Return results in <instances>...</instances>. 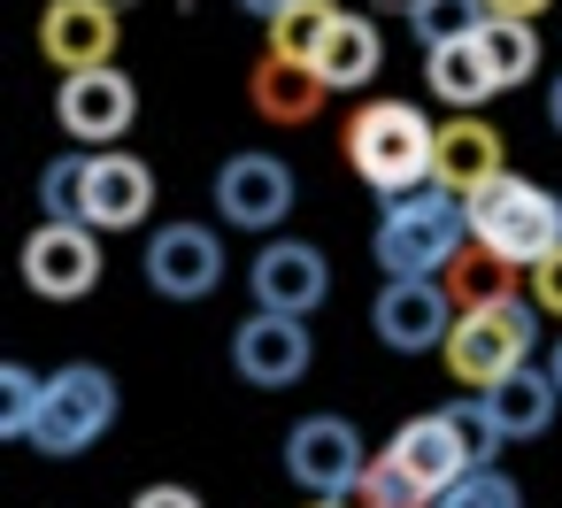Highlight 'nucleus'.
<instances>
[{
    "label": "nucleus",
    "mask_w": 562,
    "mask_h": 508,
    "mask_svg": "<svg viewBox=\"0 0 562 508\" xmlns=\"http://www.w3.org/2000/svg\"><path fill=\"white\" fill-rule=\"evenodd\" d=\"M462 247H470V193H454L439 178H424L416 193H393L378 216V239H370L385 278H439Z\"/></svg>",
    "instance_id": "1"
},
{
    "label": "nucleus",
    "mask_w": 562,
    "mask_h": 508,
    "mask_svg": "<svg viewBox=\"0 0 562 508\" xmlns=\"http://www.w3.org/2000/svg\"><path fill=\"white\" fill-rule=\"evenodd\" d=\"M431 139H439V124H424L416 101H362L347 116V170L385 201L416 193L431 178Z\"/></svg>",
    "instance_id": "2"
},
{
    "label": "nucleus",
    "mask_w": 562,
    "mask_h": 508,
    "mask_svg": "<svg viewBox=\"0 0 562 508\" xmlns=\"http://www.w3.org/2000/svg\"><path fill=\"white\" fill-rule=\"evenodd\" d=\"M531 347H539V301H516V293H501V301H477V308H462L439 354H447V370H454L470 393H485L493 377H508L516 362H531Z\"/></svg>",
    "instance_id": "3"
},
{
    "label": "nucleus",
    "mask_w": 562,
    "mask_h": 508,
    "mask_svg": "<svg viewBox=\"0 0 562 508\" xmlns=\"http://www.w3.org/2000/svg\"><path fill=\"white\" fill-rule=\"evenodd\" d=\"M470 239H485L493 255H508L516 270H531V262H547L562 247V201L547 185L501 170L493 185L470 193Z\"/></svg>",
    "instance_id": "4"
},
{
    "label": "nucleus",
    "mask_w": 562,
    "mask_h": 508,
    "mask_svg": "<svg viewBox=\"0 0 562 508\" xmlns=\"http://www.w3.org/2000/svg\"><path fill=\"white\" fill-rule=\"evenodd\" d=\"M109 424H116V377H109L101 362H63V370L47 377V400H40L32 447L55 454V462H70V454H86Z\"/></svg>",
    "instance_id": "5"
},
{
    "label": "nucleus",
    "mask_w": 562,
    "mask_h": 508,
    "mask_svg": "<svg viewBox=\"0 0 562 508\" xmlns=\"http://www.w3.org/2000/svg\"><path fill=\"white\" fill-rule=\"evenodd\" d=\"M55 116L78 147H109L139 124V86L116 70V63H93V70H63V93H55Z\"/></svg>",
    "instance_id": "6"
},
{
    "label": "nucleus",
    "mask_w": 562,
    "mask_h": 508,
    "mask_svg": "<svg viewBox=\"0 0 562 508\" xmlns=\"http://www.w3.org/2000/svg\"><path fill=\"white\" fill-rule=\"evenodd\" d=\"M24 285L40 301H86L101 285V232L93 224H70V216H47L24 239Z\"/></svg>",
    "instance_id": "7"
},
{
    "label": "nucleus",
    "mask_w": 562,
    "mask_h": 508,
    "mask_svg": "<svg viewBox=\"0 0 562 508\" xmlns=\"http://www.w3.org/2000/svg\"><path fill=\"white\" fill-rule=\"evenodd\" d=\"M316 362V339H308V316H285V308H255L239 331H232V370L262 393L278 385H301Z\"/></svg>",
    "instance_id": "8"
},
{
    "label": "nucleus",
    "mask_w": 562,
    "mask_h": 508,
    "mask_svg": "<svg viewBox=\"0 0 562 508\" xmlns=\"http://www.w3.org/2000/svg\"><path fill=\"white\" fill-rule=\"evenodd\" d=\"M454 293H447V278H385V293H378V308H370V324H378V339L393 347V354H431V347H447V331H454Z\"/></svg>",
    "instance_id": "9"
},
{
    "label": "nucleus",
    "mask_w": 562,
    "mask_h": 508,
    "mask_svg": "<svg viewBox=\"0 0 562 508\" xmlns=\"http://www.w3.org/2000/svg\"><path fill=\"white\" fill-rule=\"evenodd\" d=\"M362 470H370V447L347 416H301L285 431V477L301 493H347Z\"/></svg>",
    "instance_id": "10"
},
{
    "label": "nucleus",
    "mask_w": 562,
    "mask_h": 508,
    "mask_svg": "<svg viewBox=\"0 0 562 508\" xmlns=\"http://www.w3.org/2000/svg\"><path fill=\"white\" fill-rule=\"evenodd\" d=\"M139 270H147V285L162 301H209L224 285V239L209 224H162L147 239V262Z\"/></svg>",
    "instance_id": "11"
},
{
    "label": "nucleus",
    "mask_w": 562,
    "mask_h": 508,
    "mask_svg": "<svg viewBox=\"0 0 562 508\" xmlns=\"http://www.w3.org/2000/svg\"><path fill=\"white\" fill-rule=\"evenodd\" d=\"M216 216L232 232H278L293 216V170L278 155H232L216 170Z\"/></svg>",
    "instance_id": "12"
},
{
    "label": "nucleus",
    "mask_w": 562,
    "mask_h": 508,
    "mask_svg": "<svg viewBox=\"0 0 562 508\" xmlns=\"http://www.w3.org/2000/svg\"><path fill=\"white\" fill-rule=\"evenodd\" d=\"M116 39H124V9H116V0H47V16H40V55L55 70L116 63Z\"/></svg>",
    "instance_id": "13"
},
{
    "label": "nucleus",
    "mask_w": 562,
    "mask_h": 508,
    "mask_svg": "<svg viewBox=\"0 0 562 508\" xmlns=\"http://www.w3.org/2000/svg\"><path fill=\"white\" fill-rule=\"evenodd\" d=\"M247 285H255V308L316 316L324 293H331V262H324V247H308V239H270V247L247 262Z\"/></svg>",
    "instance_id": "14"
},
{
    "label": "nucleus",
    "mask_w": 562,
    "mask_h": 508,
    "mask_svg": "<svg viewBox=\"0 0 562 508\" xmlns=\"http://www.w3.org/2000/svg\"><path fill=\"white\" fill-rule=\"evenodd\" d=\"M147 216H155V170L139 155H86V224L139 232Z\"/></svg>",
    "instance_id": "15"
},
{
    "label": "nucleus",
    "mask_w": 562,
    "mask_h": 508,
    "mask_svg": "<svg viewBox=\"0 0 562 508\" xmlns=\"http://www.w3.org/2000/svg\"><path fill=\"white\" fill-rule=\"evenodd\" d=\"M501 170H508V139H501L477 109H454V116L439 124V139H431V178L454 185V193H477V185H493Z\"/></svg>",
    "instance_id": "16"
},
{
    "label": "nucleus",
    "mask_w": 562,
    "mask_h": 508,
    "mask_svg": "<svg viewBox=\"0 0 562 508\" xmlns=\"http://www.w3.org/2000/svg\"><path fill=\"white\" fill-rule=\"evenodd\" d=\"M324 78H316V63H285V55H262L255 63V78H247V101H255V116L262 124H278V132H293V124H308L316 109H324Z\"/></svg>",
    "instance_id": "17"
},
{
    "label": "nucleus",
    "mask_w": 562,
    "mask_h": 508,
    "mask_svg": "<svg viewBox=\"0 0 562 508\" xmlns=\"http://www.w3.org/2000/svg\"><path fill=\"white\" fill-rule=\"evenodd\" d=\"M424 86H431V101H447V109H477V101L501 93V70H493L485 39L470 32V39H439V47H424Z\"/></svg>",
    "instance_id": "18"
},
{
    "label": "nucleus",
    "mask_w": 562,
    "mask_h": 508,
    "mask_svg": "<svg viewBox=\"0 0 562 508\" xmlns=\"http://www.w3.org/2000/svg\"><path fill=\"white\" fill-rule=\"evenodd\" d=\"M385 454H401L431 493H447L462 470H477V462H470V447H462V431L447 424V408H439V416H408V424L393 431V447H385Z\"/></svg>",
    "instance_id": "19"
},
{
    "label": "nucleus",
    "mask_w": 562,
    "mask_h": 508,
    "mask_svg": "<svg viewBox=\"0 0 562 508\" xmlns=\"http://www.w3.org/2000/svg\"><path fill=\"white\" fill-rule=\"evenodd\" d=\"M378 70H385L378 24L355 16V9H339V24H331V39H324V55H316V78H324L331 93H355V86H370Z\"/></svg>",
    "instance_id": "20"
},
{
    "label": "nucleus",
    "mask_w": 562,
    "mask_h": 508,
    "mask_svg": "<svg viewBox=\"0 0 562 508\" xmlns=\"http://www.w3.org/2000/svg\"><path fill=\"white\" fill-rule=\"evenodd\" d=\"M485 400H493V416H501V431H508V439H539V431L554 424L562 385H554V370L516 362L508 377H493V385H485Z\"/></svg>",
    "instance_id": "21"
},
{
    "label": "nucleus",
    "mask_w": 562,
    "mask_h": 508,
    "mask_svg": "<svg viewBox=\"0 0 562 508\" xmlns=\"http://www.w3.org/2000/svg\"><path fill=\"white\" fill-rule=\"evenodd\" d=\"M439 278H447L454 308H477V301H501V293H516V278H524V270H516L508 255H493L485 239H470V247H462V255H454Z\"/></svg>",
    "instance_id": "22"
},
{
    "label": "nucleus",
    "mask_w": 562,
    "mask_h": 508,
    "mask_svg": "<svg viewBox=\"0 0 562 508\" xmlns=\"http://www.w3.org/2000/svg\"><path fill=\"white\" fill-rule=\"evenodd\" d=\"M339 500H347V508H431L439 493H431V485H424L401 454H370V470H362Z\"/></svg>",
    "instance_id": "23"
},
{
    "label": "nucleus",
    "mask_w": 562,
    "mask_h": 508,
    "mask_svg": "<svg viewBox=\"0 0 562 508\" xmlns=\"http://www.w3.org/2000/svg\"><path fill=\"white\" fill-rule=\"evenodd\" d=\"M331 24H339V0H293V9L270 16L262 32H270V55H285V63H316L324 39H331Z\"/></svg>",
    "instance_id": "24"
},
{
    "label": "nucleus",
    "mask_w": 562,
    "mask_h": 508,
    "mask_svg": "<svg viewBox=\"0 0 562 508\" xmlns=\"http://www.w3.org/2000/svg\"><path fill=\"white\" fill-rule=\"evenodd\" d=\"M477 39H485V55H493V70H501V93L539 70V32H531V16H485Z\"/></svg>",
    "instance_id": "25"
},
{
    "label": "nucleus",
    "mask_w": 562,
    "mask_h": 508,
    "mask_svg": "<svg viewBox=\"0 0 562 508\" xmlns=\"http://www.w3.org/2000/svg\"><path fill=\"white\" fill-rule=\"evenodd\" d=\"M485 16H493V0H408V24H416L424 47L470 39V32H485Z\"/></svg>",
    "instance_id": "26"
},
{
    "label": "nucleus",
    "mask_w": 562,
    "mask_h": 508,
    "mask_svg": "<svg viewBox=\"0 0 562 508\" xmlns=\"http://www.w3.org/2000/svg\"><path fill=\"white\" fill-rule=\"evenodd\" d=\"M40 400H47V377H40V370H24V362H0V431H9V439H32Z\"/></svg>",
    "instance_id": "27"
},
{
    "label": "nucleus",
    "mask_w": 562,
    "mask_h": 508,
    "mask_svg": "<svg viewBox=\"0 0 562 508\" xmlns=\"http://www.w3.org/2000/svg\"><path fill=\"white\" fill-rule=\"evenodd\" d=\"M431 508H524V493H516V477H508V470L477 462V470H462Z\"/></svg>",
    "instance_id": "28"
},
{
    "label": "nucleus",
    "mask_w": 562,
    "mask_h": 508,
    "mask_svg": "<svg viewBox=\"0 0 562 508\" xmlns=\"http://www.w3.org/2000/svg\"><path fill=\"white\" fill-rule=\"evenodd\" d=\"M40 208H47V216H70V224H86V155H63V162H47V170H40Z\"/></svg>",
    "instance_id": "29"
},
{
    "label": "nucleus",
    "mask_w": 562,
    "mask_h": 508,
    "mask_svg": "<svg viewBox=\"0 0 562 508\" xmlns=\"http://www.w3.org/2000/svg\"><path fill=\"white\" fill-rule=\"evenodd\" d=\"M447 424L462 431V447H470V462H493V454H501V439H508L485 393H470V400H454V408H447Z\"/></svg>",
    "instance_id": "30"
},
{
    "label": "nucleus",
    "mask_w": 562,
    "mask_h": 508,
    "mask_svg": "<svg viewBox=\"0 0 562 508\" xmlns=\"http://www.w3.org/2000/svg\"><path fill=\"white\" fill-rule=\"evenodd\" d=\"M524 285H531L539 316H562V247H554L547 262H531V270H524Z\"/></svg>",
    "instance_id": "31"
},
{
    "label": "nucleus",
    "mask_w": 562,
    "mask_h": 508,
    "mask_svg": "<svg viewBox=\"0 0 562 508\" xmlns=\"http://www.w3.org/2000/svg\"><path fill=\"white\" fill-rule=\"evenodd\" d=\"M132 508H201V493H193V485H147Z\"/></svg>",
    "instance_id": "32"
},
{
    "label": "nucleus",
    "mask_w": 562,
    "mask_h": 508,
    "mask_svg": "<svg viewBox=\"0 0 562 508\" xmlns=\"http://www.w3.org/2000/svg\"><path fill=\"white\" fill-rule=\"evenodd\" d=\"M554 0H493V16H547Z\"/></svg>",
    "instance_id": "33"
},
{
    "label": "nucleus",
    "mask_w": 562,
    "mask_h": 508,
    "mask_svg": "<svg viewBox=\"0 0 562 508\" xmlns=\"http://www.w3.org/2000/svg\"><path fill=\"white\" fill-rule=\"evenodd\" d=\"M239 9H247V16H262V24H270V16H285V9H293V0H239Z\"/></svg>",
    "instance_id": "34"
},
{
    "label": "nucleus",
    "mask_w": 562,
    "mask_h": 508,
    "mask_svg": "<svg viewBox=\"0 0 562 508\" xmlns=\"http://www.w3.org/2000/svg\"><path fill=\"white\" fill-rule=\"evenodd\" d=\"M547 124L562 132V78H554V93H547Z\"/></svg>",
    "instance_id": "35"
},
{
    "label": "nucleus",
    "mask_w": 562,
    "mask_h": 508,
    "mask_svg": "<svg viewBox=\"0 0 562 508\" xmlns=\"http://www.w3.org/2000/svg\"><path fill=\"white\" fill-rule=\"evenodd\" d=\"M301 508H347V500H339V493H308Z\"/></svg>",
    "instance_id": "36"
},
{
    "label": "nucleus",
    "mask_w": 562,
    "mask_h": 508,
    "mask_svg": "<svg viewBox=\"0 0 562 508\" xmlns=\"http://www.w3.org/2000/svg\"><path fill=\"white\" fill-rule=\"evenodd\" d=\"M547 370H554V385H562V339H554V362H547Z\"/></svg>",
    "instance_id": "37"
},
{
    "label": "nucleus",
    "mask_w": 562,
    "mask_h": 508,
    "mask_svg": "<svg viewBox=\"0 0 562 508\" xmlns=\"http://www.w3.org/2000/svg\"><path fill=\"white\" fill-rule=\"evenodd\" d=\"M116 9H132V0H116Z\"/></svg>",
    "instance_id": "38"
}]
</instances>
